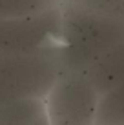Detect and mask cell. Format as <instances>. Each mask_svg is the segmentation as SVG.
Segmentation results:
<instances>
[]
</instances>
